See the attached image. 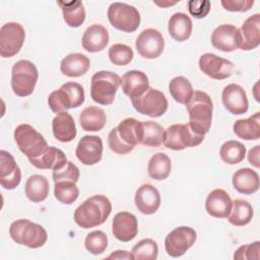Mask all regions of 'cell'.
<instances>
[{"instance_id":"obj_27","label":"cell","mask_w":260,"mask_h":260,"mask_svg":"<svg viewBox=\"0 0 260 260\" xmlns=\"http://www.w3.org/2000/svg\"><path fill=\"white\" fill-rule=\"evenodd\" d=\"M90 67L89 59L81 53H71L64 57L60 63V71L68 77L84 75Z\"/></svg>"},{"instance_id":"obj_7","label":"cell","mask_w":260,"mask_h":260,"mask_svg":"<svg viewBox=\"0 0 260 260\" xmlns=\"http://www.w3.org/2000/svg\"><path fill=\"white\" fill-rule=\"evenodd\" d=\"M13 136L18 149L28 159L40 156L49 147L44 136L28 124L18 125Z\"/></svg>"},{"instance_id":"obj_20","label":"cell","mask_w":260,"mask_h":260,"mask_svg":"<svg viewBox=\"0 0 260 260\" xmlns=\"http://www.w3.org/2000/svg\"><path fill=\"white\" fill-rule=\"evenodd\" d=\"M134 202L138 211L150 215L155 213L160 206V194L151 184H143L136 190Z\"/></svg>"},{"instance_id":"obj_18","label":"cell","mask_w":260,"mask_h":260,"mask_svg":"<svg viewBox=\"0 0 260 260\" xmlns=\"http://www.w3.org/2000/svg\"><path fill=\"white\" fill-rule=\"evenodd\" d=\"M112 233L121 242H130L138 234L137 218L128 211L118 212L112 221Z\"/></svg>"},{"instance_id":"obj_39","label":"cell","mask_w":260,"mask_h":260,"mask_svg":"<svg viewBox=\"0 0 260 260\" xmlns=\"http://www.w3.org/2000/svg\"><path fill=\"white\" fill-rule=\"evenodd\" d=\"M219 155L222 161L225 164L237 165L244 160L246 155V147L239 141L228 140L220 146Z\"/></svg>"},{"instance_id":"obj_17","label":"cell","mask_w":260,"mask_h":260,"mask_svg":"<svg viewBox=\"0 0 260 260\" xmlns=\"http://www.w3.org/2000/svg\"><path fill=\"white\" fill-rule=\"evenodd\" d=\"M221 102L233 115L245 114L249 109V102L244 88L236 83H230L222 89Z\"/></svg>"},{"instance_id":"obj_15","label":"cell","mask_w":260,"mask_h":260,"mask_svg":"<svg viewBox=\"0 0 260 260\" xmlns=\"http://www.w3.org/2000/svg\"><path fill=\"white\" fill-rule=\"evenodd\" d=\"M75 154L85 166H92L101 161L103 156V141L95 135H85L78 141Z\"/></svg>"},{"instance_id":"obj_37","label":"cell","mask_w":260,"mask_h":260,"mask_svg":"<svg viewBox=\"0 0 260 260\" xmlns=\"http://www.w3.org/2000/svg\"><path fill=\"white\" fill-rule=\"evenodd\" d=\"M253 217L252 205L243 199H236L233 202L232 210L228 216L231 224L236 226H244L248 224Z\"/></svg>"},{"instance_id":"obj_16","label":"cell","mask_w":260,"mask_h":260,"mask_svg":"<svg viewBox=\"0 0 260 260\" xmlns=\"http://www.w3.org/2000/svg\"><path fill=\"white\" fill-rule=\"evenodd\" d=\"M212 46L222 52H234L240 48V30L233 24H220L211 34Z\"/></svg>"},{"instance_id":"obj_9","label":"cell","mask_w":260,"mask_h":260,"mask_svg":"<svg viewBox=\"0 0 260 260\" xmlns=\"http://www.w3.org/2000/svg\"><path fill=\"white\" fill-rule=\"evenodd\" d=\"M108 19L117 29L124 32H133L140 25V13L132 5L114 2L108 8Z\"/></svg>"},{"instance_id":"obj_46","label":"cell","mask_w":260,"mask_h":260,"mask_svg":"<svg viewBox=\"0 0 260 260\" xmlns=\"http://www.w3.org/2000/svg\"><path fill=\"white\" fill-rule=\"evenodd\" d=\"M108 144L110 149L117 154H126L134 149V147L125 144L117 134L116 127L113 128L108 135Z\"/></svg>"},{"instance_id":"obj_44","label":"cell","mask_w":260,"mask_h":260,"mask_svg":"<svg viewBox=\"0 0 260 260\" xmlns=\"http://www.w3.org/2000/svg\"><path fill=\"white\" fill-rule=\"evenodd\" d=\"M79 169L72 162L67 160L61 168L54 170L52 177L54 183L59 181H72L76 183L79 180Z\"/></svg>"},{"instance_id":"obj_31","label":"cell","mask_w":260,"mask_h":260,"mask_svg":"<svg viewBox=\"0 0 260 260\" xmlns=\"http://www.w3.org/2000/svg\"><path fill=\"white\" fill-rule=\"evenodd\" d=\"M234 133L244 140L260 138V113L256 112L247 119H239L234 123Z\"/></svg>"},{"instance_id":"obj_24","label":"cell","mask_w":260,"mask_h":260,"mask_svg":"<svg viewBox=\"0 0 260 260\" xmlns=\"http://www.w3.org/2000/svg\"><path fill=\"white\" fill-rule=\"evenodd\" d=\"M109 43V32L102 24H91L88 26L81 39L82 47L89 53H96L103 51Z\"/></svg>"},{"instance_id":"obj_33","label":"cell","mask_w":260,"mask_h":260,"mask_svg":"<svg viewBox=\"0 0 260 260\" xmlns=\"http://www.w3.org/2000/svg\"><path fill=\"white\" fill-rule=\"evenodd\" d=\"M120 139L127 145L135 147L141 142V122L134 118H126L116 127Z\"/></svg>"},{"instance_id":"obj_6","label":"cell","mask_w":260,"mask_h":260,"mask_svg":"<svg viewBox=\"0 0 260 260\" xmlns=\"http://www.w3.org/2000/svg\"><path fill=\"white\" fill-rule=\"evenodd\" d=\"M39 73L36 65L28 60H19L12 66L11 88L17 96H27L32 93Z\"/></svg>"},{"instance_id":"obj_22","label":"cell","mask_w":260,"mask_h":260,"mask_svg":"<svg viewBox=\"0 0 260 260\" xmlns=\"http://www.w3.org/2000/svg\"><path fill=\"white\" fill-rule=\"evenodd\" d=\"M120 85L123 92L132 100L142 95L149 88V80L144 72L130 70L121 77Z\"/></svg>"},{"instance_id":"obj_21","label":"cell","mask_w":260,"mask_h":260,"mask_svg":"<svg viewBox=\"0 0 260 260\" xmlns=\"http://www.w3.org/2000/svg\"><path fill=\"white\" fill-rule=\"evenodd\" d=\"M233 206V201L223 189H214L206 197L205 209L207 213L216 218L229 216Z\"/></svg>"},{"instance_id":"obj_42","label":"cell","mask_w":260,"mask_h":260,"mask_svg":"<svg viewBox=\"0 0 260 260\" xmlns=\"http://www.w3.org/2000/svg\"><path fill=\"white\" fill-rule=\"evenodd\" d=\"M109 59L110 61L117 66H125L129 64L134 56L133 50L131 47L125 44H114L110 47L109 52Z\"/></svg>"},{"instance_id":"obj_2","label":"cell","mask_w":260,"mask_h":260,"mask_svg":"<svg viewBox=\"0 0 260 260\" xmlns=\"http://www.w3.org/2000/svg\"><path fill=\"white\" fill-rule=\"evenodd\" d=\"M189 114V125L200 135L208 133L211 127L213 104L211 98L204 91L195 90L192 98L186 104Z\"/></svg>"},{"instance_id":"obj_45","label":"cell","mask_w":260,"mask_h":260,"mask_svg":"<svg viewBox=\"0 0 260 260\" xmlns=\"http://www.w3.org/2000/svg\"><path fill=\"white\" fill-rule=\"evenodd\" d=\"M260 242L256 241L254 243L243 245L239 247L234 253V259L237 260H246V259H256L258 260L260 255Z\"/></svg>"},{"instance_id":"obj_28","label":"cell","mask_w":260,"mask_h":260,"mask_svg":"<svg viewBox=\"0 0 260 260\" xmlns=\"http://www.w3.org/2000/svg\"><path fill=\"white\" fill-rule=\"evenodd\" d=\"M28 160L37 169L54 171L61 168L67 161V158L60 148L49 146L40 156L29 158Z\"/></svg>"},{"instance_id":"obj_13","label":"cell","mask_w":260,"mask_h":260,"mask_svg":"<svg viewBox=\"0 0 260 260\" xmlns=\"http://www.w3.org/2000/svg\"><path fill=\"white\" fill-rule=\"evenodd\" d=\"M138 54L145 59H155L159 57L165 49L162 35L155 28L143 29L135 41Z\"/></svg>"},{"instance_id":"obj_23","label":"cell","mask_w":260,"mask_h":260,"mask_svg":"<svg viewBox=\"0 0 260 260\" xmlns=\"http://www.w3.org/2000/svg\"><path fill=\"white\" fill-rule=\"evenodd\" d=\"M239 30L241 36L240 49L243 51L256 49L260 45V14L255 13L249 16Z\"/></svg>"},{"instance_id":"obj_4","label":"cell","mask_w":260,"mask_h":260,"mask_svg":"<svg viewBox=\"0 0 260 260\" xmlns=\"http://www.w3.org/2000/svg\"><path fill=\"white\" fill-rule=\"evenodd\" d=\"M85 94L81 84L77 82H66L59 89L52 91L48 98V105L54 113L66 112L78 108L84 103Z\"/></svg>"},{"instance_id":"obj_10","label":"cell","mask_w":260,"mask_h":260,"mask_svg":"<svg viewBox=\"0 0 260 260\" xmlns=\"http://www.w3.org/2000/svg\"><path fill=\"white\" fill-rule=\"evenodd\" d=\"M131 103L139 114L151 118L160 117L168 110V100L166 95L152 87H149L142 95L132 99Z\"/></svg>"},{"instance_id":"obj_25","label":"cell","mask_w":260,"mask_h":260,"mask_svg":"<svg viewBox=\"0 0 260 260\" xmlns=\"http://www.w3.org/2000/svg\"><path fill=\"white\" fill-rule=\"evenodd\" d=\"M52 131L54 137L60 142H70L77 134L75 122L67 112L58 113L52 121Z\"/></svg>"},{"instance_id":"obj_47","label":"cell","mask_w":260,"mask_h":260,"mask_svg":"<svg viewBox=\"0 0 260 260\" xmlns=\"http://www.w3.org/2000/svg\"><path fill=\"white\" fill-rule=\"evenodd\" d=\"M188 9L195 18H204L210 11V1L208 0H191L188 2Z\"/></svg>"},{"instance_id":"obj_11","label":"cell","mask_w":260,"mask_h":260,"mask_svg":"<svg viewBox=\"0 0 260 260\" xmlns=\"http://www.w3.org/2000/svg\"><path fill=\"white\" fill-rule=\"evenodd\" d=\"M195 230L182 225L171 231L165 239V249L169 256L177 258L183 256L196 242Z\"/></svg>"},{"instance_id":"obj_29","label":"cell","mask_w":260,"mask_h":260,"mask_svg":"<svg viewBox=\"0 0 260 260\" xmlns=\"http://www.w3.org/2000/svg\"><path fill=\"white\" fill-rule=\"evenodd\" d=\"M192 27V20L186 13H174L169 19V34L177 42L187 41L191 36Z\"/></svg>"},{"instance_id":"obj_38","label":"cell","mask_w":260,"mask_h":260,"mask_svg":"<svg viewBox=\"0 0 260 260\" xmlns=\"http://www.w3.org/2000/svg\"><path fill=\"white\" fill-rule=\"evenodd\" d=\"M169 91L176 102L184 105L190 101L194 92L191 82L184 76L174 77L169 83Z\"/></svg>"},{"instance_id":"obj_19","label":"cell","mask_w":260,"mask_h":260,"mask_svg":"<svg viewBox=\"0 0 260 260\" xmlns=\"http://www.w3.org/2000/svg\"><path fill=\"white\" fill-rule=\"evenodd\" d=\"M21 181V172L13 155L6 150L0 151V184L4 189L13 190Z\"/></svg>"},{"instance_id":"obj_8","label":"cell","mask_w":260,"mask_h":260,"mask_svg":"<svg viewBox=\"0 0 260 260\" xmlns=\"http://www.w3.org/2000/svg\"><path fill=\"white\" fill-rule=\"evenodd\" d=\"M204 139V135L196 133L187 124H174L165 130L164 145L172 150H183L186 147H195Z\"/></svg>"},{"instance_id":"obj_12","label":"cell","mask_w":260,"mask_h":260,"mask_svg":"<svg viewBox=\"0 0 260 260\" xmlns=\"http://www.w3.org/2000/svg\"><path fill=\"white\" fill-rule=\"evenodd\" d=\"M25 39L24 28L18 22H7L0 28V56L11 58L21 49Z\"/></svg>"},{"instance_id":"obj_50","label":"cell","mask_w":260,"mask_h":260,"mask_svg":"<svg viewBox=\"0 0 260 260\" xmlns=\"http://www.w3.org/2000/svg\"><path fill=\"white\" fill-rule=\"evenodd\" d=\"M109 259H134L132 253L125 250H117L108 256Z\"/></svg>"},{"instance_id":"obj_1","label":"cell","mask_w":260,"mask_h":260,"mask_svg":"<svg viewBox=\"0 0 260 260\" xmlns=\"http://www.w3.org/2000/svg\"><path fill=\"white\" fill-rule=\"evenodd\" d=\"M112 211V203L105 195H93L83 201L74 211V221L82 229L103 224Z\"/></svg>"},{"instance_id":"obj_32","label":"cell","mask_w":260,"mask_h":260,"mask_svg":"<svg viewBox=\"0 0 260 260\" xmlns=\"http://www.w3.org/2000/svg\"><path fill=\"white\" fill-rule=\"evenodd\" d=\"M49 181L43 175H32L25 182L24 193L26 197L34 203H39L46 200L49 195Z\"/></svg>"},{"instance_id":"obj_48","label":"cell","mask_w":260,"mask_h":260,"mask_svg":"<svg viewBox=\"0 0 260 260\" xmlns=\"http://www.w3.org/2000/svg\"><path fill=\"white\" fill-rule=\"evenodd\" d=\"M253 0H222L221 5L228 11L232 12H245L252 8Z\"/></svg>"},{"instance_id":"obj_41","label":"cell","mask_w":260,"mask_h":260,"mask_svg":"<svg viewBox=\"0 0 260 260\" xmlns=\"http://www.w3.org/2000/svg\"><path fill=\"white\" fill-rule=\"evenodd\" d=\"M131 253L136 260H155L158 254V247L154 240L143 239L132 248Z\"/></svg>"},{"instance_id":"obj_26","label":"cell","mask_w":260,"mask_h":260,"mask_svg":"<svg viewBox=\"0 0 260 260\" xmlns=\"http://www.w3.org/2000/svg\"><path fill=\"white\" fill-rule=\"evenodd\" d=\"M233 186L241 194L250 195L259 189V175L250 168H242L233 175Z\"/></svg>"},{"instance_id":"obj_40","label":"cell","mask_w":260,"mask_h":260,"mask_svg":"<svg viewBox=\"0 0 260 260\" xmlns=\"http://www.w3.org/2000/svg\"><path fill=\"white\" fill-rule=\"evenodd\" d=\"M54 195L59 202L69 205L78 198L79 190L72 181H59L55 183Z\"/></svg>"},{"instance_id":"obj_34","label":"cell","mask_w":260,"mask_h":260,"mask_svg":"<svg viewBox=\"0 0 260 260\" xmlns=\"http://www.w3.org/2000/svg\"><path fill=\"white\" fill-rule=\"evenodd\" d=\"M57 4L61 8L64 21L68 26L78 27L84 22L85 9L81 1H58Z\"/></svg>"},{"instance_id":"obj_43","label":"cell","mask_w":260,"mask_h":260,"mask_svg":"<svg viewBox=\"0 0 260 260\" xmlns=\"http://www.w3.org/2000/svg\"><path fill=\"white\" fill-rule=\"evenodd\" d=\"M84 247L92 255L102 254L108 247V237L102 231H93L85 237Z\"/></svg>"},{"instance_id":"obj_5","label":"cell","mask_w":260,"mask_h":260,"mask_svg":"<svg viewBox=\"0 0 260 260\" xmlns=\"http://www.w3.org/2000/svg\"><path fill=\"white\" fill-rule=\"evenodd\" d=\"M121 78L112 71L101 70L95 72L90 80V96L93 102L108 106L115 100V94L120 86Z\"/></svg>"},{"instance_id":"obj_14","label":"cell","mask_w":260,"mask_h":260,"mask_svg":"<svg viewBox=\"0 0 260 260\" xmlns=\"http://www.w3.org/2000/svg\"><path fill=\"white\" fill-rule=\"evenodd\" d=\"M198 64L200 70L205 75L215 80L229 78L235 69L233 62L212 53H205L201 55Z\"/></svg>"},{"instance_id":"obj_49","label":"cell","mask_w":260,"mask_h":260,"mask_svg":"<svg viewBox=\"0 0 260 260\" xmlns=\"http://www.w3.org/2000/svg\"><path fill=\"white\" fill-rule=\"evenodd\" d=\"M259 150H260L259 145H256L252 149H250V151L248 153V160L255 168H259L260 167V164H259Z\"/></svg>"},{"instance_id":"obj_35","label":"cell","mask_w":260,"mask_h":260,"mask_svg":"<svg viewBox=\"0 0 260 260\" xmlns=\"http://www.w3.org/2000/svg\"><path fill=\"white\" fill-rule=\"evenodd\" d=\"M171 159L164 152H157L154 155H152L147 165L148 176L156 181L167 179L171 173Z\"/></svg>"},{"instance_id":"obj_36","label":"cell","mask_w":260,"mask_h":260,"mask_svg":"<svg viewBox=\"0 0 260 260\" xmlns=\"http://www.w3.org/2000/svg\"><path fill=\"white\" fill-rule=\"evenodd\" d=\"M165 129L154 121L141 122V142L145 146L158 147L164 142Z\"/></svg>"},{"instance_id":"obj_51","label":"cell","mask_w":260,"mask_h":260,"mask_svg":"<svg viewBox=\"0 0 260 260\" xmlns=\"http://www.w3.org/2000/svg\"><path fill=\"white\" fill-rule=\"evenodd\" d=\"M155 4H157V5H160V6H166V5H175L176 3L174 2V3H172V2H169V3H157V2H155Z\"/></svg>"},{"instance_id":"obj_3","label":"cell","mask_w":260,"mask_h":260,"mask_svg":"<svg viewBox=\"0 0 260 260\" xmlns=\"http://www.w3.org/2000/svg\"><path fill=\"white\" fill-rule=\"evenodd\" d=\"M10 238L19 245H24L30 249L43 247L47 240V231L39 223L28 219H16L9 226Z\"/></svg>"},{"instance_id":"obj_30","label":"cell","mask_w":260,"mask_h":260,"mask_svg":"<svg viewBox=\"0 0 260 260\" xmlns=\"http://www.w3.org/2000/svg\"><path fill=\"white\" fill-rule=\"evenodd\" d=\"M107 116L102 108L89 106L84 108L79 115V123L84 131L96 132L106 125Z\"/></svg>"}]
</instances>
